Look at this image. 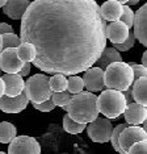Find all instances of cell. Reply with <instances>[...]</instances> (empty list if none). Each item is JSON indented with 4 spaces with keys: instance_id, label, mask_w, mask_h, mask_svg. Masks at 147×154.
<instances>
[{
    "instance_id": "6da1fadb",
    "label": "cell",
    "mask_w": 147,
    "mask_h": 154,
    "mask_svg": "<svg viewBox=\"0 0 147 154\" xmlns=\"http://www.w3.org/2000/svg\"><path fill=\"white\" fill-rule=\"evenodd\" d=\"M20 38L36 46L37 69L70 76L100 58L106 21L94 0H34L21 19Z\"/></svg>"
},
{
    "instance_id": "7a4b0ae2",
    "label": "cell",
    "mask_w": 147,
    "mask_h": 154,
    "mask_svg": "<svg viewBox=\"0 0 147 154\" xmlns=\"http://www.w3.org/2000/svg\"><path fill=\"white\" fill-rule=\"evenodd\" d=\"M64 109L72 120L80 124L94 121L100 113L97 107V96L89 91H82L80 94L72 95L71 101Z\"/></svg>"
},
{
    "instance_id": "3957f363",
    "label": "cell",
    "mask_w": 147,
    "mask_h": 154,
    "mask_svg": "<svg viewBox=\"0 0 147 154\" xmlns=\"http://www.w3.org/2000/svg\"><path fill=\"white\" fill-rule=\"evenodd\" d=\"M105 87L110 90L126 91L134 83V74L131 66L126 62H113L104 70Z\"/></svg>"
},
{
    "instance_id": "277c9868",
    "label": "cell",
    "mask_w": 147,
    "mask_h": 154,
    "mask_svg": "<svg viewBox=\"0 0 147 154\" xmlns=\"http://www.w3.org/2000/svg\"><path fill=\"white\" fill-rule=\"evenodd\" d=\"M97 107L106 119H117L125 113L128 101L122 91L108 88L97 96Z\"/></svg>"
},
{
    "instance_id": "5b68a950",
    "label": "cell",
    "mask_w": 147,
    "mask_h": 154,
    "mask_svg": "<svg viewBox=\"0 0 147 154\" xmlns=\"http://www.w3.org/2000/svg\"><path fill=\"white\" fill-rule=\"evenodd\" d=\"M50 78L45 74H34L25 82L24 92L32 103H42L51 99Z\"/></svg>"
},
{
    "instance_id": "8992f818",
    "label": "cell",
    "mask_w": 147,
    "mask_h": 154,
    "mask_svg": "<svg viewBox=\"0 0 147 154\" xmlns=\"http://www.w3.org/2000/svg\"><path fill=\"white\" fill-rule=\"evenodd\" d=\"M89 138L93 142H108L110 141L112 132H113V125L110 122V119L105 117H97L94 121L89 122L88 128H87Z\"/></svg>"
},
{
    "instance_id": "52a82bcc",
    "label": "cell",
    "mask_w": 147,
    "mask_h": 154,
    "mask_svg": "<svg viewBox=\"0 0 147 154\" xmlns=\"http://www.w3.org/2000/svg\"><path fill=\"white\" fill-rule=\"evenodd\" d=\"M8 154H41V146L34 137L16 136L9 142Z\"/></svg>"
},
{
    "instance_id": "ba28073f",
    "label": "cell",
    "mask_w": 147,
    "mask_h": 154,
    "mask_svg": "<svg viewBox=\"0 0 147 154\" xmlns=\"http://www.w3.org/2000/svg\"><path fill=\"white\" fill-rule=\"evenodd\" d=\"M24 62L17 55L16 48L3 49L0 53V69L5 74H17L22 69Z\"/></svg>"
},
{
    "instance_id": "9c48e42d",
    "label": "cell",
    "mask_w": 147,
    "mask_h": 154,
    "mask_svg": "<svg viewBox=\"0 0 147 154\" xmlns=\"http://www.w3.org/2000/svg\"><path fill=\"white\" fill-rule=\"evenodd\" d=\"M147 140V132L139 125H130L126 127L120 134V146L124 152L128 154L129 149L134 145L135 142Z\"/></svg>"
},
{
    "instance_id": "30bf717a",
    "label": "cell",
    "mask_w": 147,
    "mask_h": 154,
    "mask_svg": "<svg viewBox=\"0 0 147 154\" xmlns=\"http://www.w3.org/2000/svg\"><path fill=\"white\" fill-rule=\"evenodd\" d=\"M84 86L89 92H99L103 91L105 87V80H104V70L92 66L84 72Z\"/></svg>"
},
{
    "instance_id": "8fae6325",
    "label": "cell",
    "mask_w": 147,
    "mask_h": 154,
    "mask_svg": "<svg viewBox=\"0 0 147 154\" xmlns=\"http://www.w3.org/2000/svg\"><path fill=\"white\" fill-rule=\"evenodd\" d=\"M28 103H29V99L25 95V92L13 97L3 95L0 97V111L5 112V113H19L25 109Z\"/></svg>"
},
{
    "instance_id": "7c38bea8",
    "label": "cell",
    "mask_w": 147,
    "mask_h": 154,
    "mask_svg": "<svg viewBox=\"0 0 147 154\" xmlns=\"http://www.w3.org/2000/svg\"><path fill=\"white\" fill-rule=\"evenodd\" d=\"M133 28L135 38L147 48V3L135 12Z\"/></svg>"
},
{
    "instance_id": "4fadbf2b",
    "label": "cell",
    "mask_w": 147,
    "mask_h": 154,
    "mask_svg": "<svg viewBox=\"0 0 147 154\" xmlns=\"http://www.w3.org/2000/svg\"><path fill=\"white\" fill-rule=\"evenodd\" d=\"M124 115L125 122L128 125H141L147 119V107L133 101V103L128 104Z\"/></svg>"
},
{
    "instance_id": "5bb4252c",
    "label": "cell",
    "mask_w": 147,
    "mask_h": 154,
    "mask_svg": "<svg viewBox=\"0 0 147 154\" xmlns=\"http://www.w3.org/2000/svg\"><path fill=\"white\" fill-rule=\"evenodd\" d=\"M129 33L130 28L121 20L112 21L109 25H106V38L112 44H122L129 37Z\"/></svg>"
},
{
    "instance_id": "9a60e30c",
    "label": "cell",
    "mask_w": 147,
    "mask_h": 154,
    "mask_svg": "<svg viewBox=\"0 0 147 154\" xmlns=\"http://www.w3.org/2000/svg\"><path fill=\"white\" fill-rule=\"evenodd\" d=\"M5 85V95L7 96H17L24 92L25 80L22 79L19 72L17 74H4L2 76Z\"/></svg>"
},
{
    "instance_id": "2e32d148",
    "label": "cell",
    "mask_w": 147,
    "mask_h": 154,
    "mask_svg": "<svg viewBox=\"0 0 147 154\" xmlns=\"http://www.w3.org/2000/svg\"><path fill=\"white\" fill-rule=\"evenodd\" d=\"M29 5L30 0H7L3 12L12 20H21Z\"/></svg>"
},
{
    "instance_id": "e0dca14e",
    "label": "cell",
    "mask_w": 147,
    "mask_h": 154,
    "mask_svg": "<svg viewBox=\"0 0 147 154\" xmlns=\"http://www.w3.org/2000/svg\"><path fill=\"white\" fill-rule=\"evenodd\" d=\"M101 15H103L105 21H117L121 19L122 11H124V4L116 2V0H108L100 7Z\"/></svg>"
},
{
    "instance_id": "ac0fdd59",
    "label": "cell",
    "mask_w": 147,
    "mask_h": 154,
    "mask_svg": "<svg viewBox=\"0 0 147 154\" xmlns=\"http://www.w3.org/2000/svg\"><path fill=\"white\" fill-rule=\"evenodd\" d=\"M133 88V99L135 103L147 107V76H142L134 80L131 86Z\"/></svg>"
},
{
    "instance_id": "d6986e66",
    "label": "cell",
    "mask_w": 147,
    "mask_h": 154,
    "mask_svg": "<svg viewBox=\"0 0 147 154\" xmlns=\"http://www.w3.org/2000/svg\"><path fill=\"white\" fill-rule=\"evenodd\" d=\"M121 61H122V57H121L120 51H118L117 49H114V48H105L104 51L100 55V58L97 59L94 65H96L97 67L105 70L110 63H113V62H121Z\"/></svg>"
},
{
    "instance_id": "ffe728a7",
    "label": "cell",
    "mask_w": 147,
    "mask_h": 154,
    "mask_svg": "<svg viewBox=\"0 0 147 154\" xmlns=\"http://www.w3.org/2000/svg\"><path fill=\"white\" fill-rule=\"evenodd\" d=\"M17 55L21 61L25 63V62H34V59L37 57V49L33 44L30 42H21L19 46L16 48Z\"/></svg>"
},
{
    "instance_id": "44dd1931",
    "label": "cell",
    "mask_w": 147,
    "mask_h": 154,
    "mask_svg": "<svg viewBox=\"0 0 147 154\" xmlns=\"http://www.w3.org/2000/svg\"><path fill=\"white\" fill-rule=\"evenodd\" d=\"M16 127L9 121L0 122V143H9L16 137Z\"/></svg>"
},
{
    "instance_id": "7402d4cb",
    "label": "cell",
    "mask_w": 147,
    "mask_h": 154,
    "mask_svg": "<svg viewBox=\"0 0 147 154\" xmlns=\"http://www.w3.org/2000/svg\"><path fill=\"white\" fill-rule=\"evenodd\" d=\"M50 88L52 92H62V91H67L68 79L63 74H52L50 78Z\"/></svg>"
},
{
    "instance_id": "603a6c76",
    "label": "cell",
    "mask_w": 147,
    "mask_h": 154,
    "mask_svg": "<svg viewBox=\"0 0 147 154\" xmlns=\"http://www.w3.org/2000/svg\"><path fill=\"white\" fill-rule=\"evenodd\" d=\"M87 124H80V122H76L75 120H72L68 115L63 116V128L67 133H71V134H79L82 133L84 129H86Z\"/></svg>"
},
{
    "instance_id": "cb8c5ba5",
    "label": "cell",
    "mask_w": 147,
    "mask_h": 154,
    "mask_svg": "<svg viewBox=\"0 0 147 154\" xmlns=\"http://www.w3.org/2000/svg\"><path fill=\"white\" fill-rule=\"evenodd\" d=\"M68 79V86H67V91L71 95H76V94H80L84 90V79L80 78L78 75H70Z\"/></svg>"
},
{
    "instance_id": "d4e9b609",
    "label": "cell",
    "mask_w": 147,
    "mask_h": 154,
    "mask_svg": "<svg viewBox=\"0 0 147 154\" xmlns=\"http://www.w3.org/2000/svg\"><path fill=\"white\" fill-rule=\"evenodd\" d=\"M126 127H128V124L124 122V124H120V125H117L116 128H113V132H112V137H110L112 146H113V149L116 150V152L120 153V154H126L120 146V134Z\"/></svg>"
},
{
    "instance_id": "484cf974",
    "label": "cell",
    "mask_w": 147,
    "mask_h": 154,
    "mask_svg": "<svg viewBox=\"0 0 147 154\" xmlns=\"http://www.w3.org/2000/svg\"><path fill=\"white\" fill-rule=\"evenodd\" d=\"M72 95L68 91H62V92H52L51 94V100L54 101L55 106L61 107V108H66L68 106V103L71 101Z\"/></svg>"
},
{
    "instance_id": "4316f807",
    "label": "cell",
    "mask_w": 147,
    "mask_h": 154,
    "mask_svg": "<svg viewBox=\"0 0 147 154\" xmlns=\"http://www.w3.org/2000/svg\"><path fill=\"white\" fill-rule=\"evenodd\" d=\"M3 49H8V48H17L21 44V38L20 36H17L13 33H5L3 34Z\"/></svg>"
},
{
    "instance_id": "83f0119b",
    "label": "cell",
    "mask_w": 147,
    "mask_h": 154,
    "mask_svg": "<svg viewBox=\"0 0 147 154\" xmlns=\"http://www.w3.org/2000/svg\"><path fill=\"white\" fill-rule=\"evenodd\" d=\"M135 40H136V38H135L134 32H130V33H129V37L126 38L122 44H113L114 49H117L118 51H128V50H130V49L134 46Z\"/></svg>"
},
{
    "instance_id": "f1b7e54d",
    "label": "cell",
    "mask_w": 147,
    "mask_h": 154,
    "mask_svg": "<svg viewBox=\"0 0 147 154\" xmlns=\"http://www.w3.org/2000/svg\"><path fill=\"white\" fill-rule=\"evenodd\" d=\"M134 16L135 13L131 11V8L129 5L124 4V11H122V16H121V21L125 23L129 28H133V24H134Z\"/></svg>"
},
{
    "instance_id": "f546056e",
    "label": "cell",
    "mask_w": 147,
    "mask_h": 154,
    "mask_svg": "<svg viewBox=\"0 0 147 154\" xmlns=\"http://www.w3.org/2000/svg\"><path fill=\"white\" fill-rule=\"evenodd\" d=\"M128 154H147V140H142V141L135 142L129 149Z\"/></svg>"
},
{
    "instance_id": "4dcf8cb0",
    "label": "cell",
    "mask_w": 147,
    "mask_h": 154,
    "mask_svg": "<svg viewBox=\"0 0 147 154\" xmlns=\"http://www.w3.org/2000/svg\"><path fill=\"white\" fill-rule=\"evenodd\" d=\"M133 69V74H134V80L138 79V78H142V76H147V67L143 65H138V63H129Z\"/></svg>"
},
{
    "instance_id": "1f68e13d",
    "label": "cell",
    "mask_w": 147,
    "mask_h": 154,
    "mask_svg": "<svg viewBox=\"0 0 147 154\" xmlns=\"http://www.w3.org/2000/svg\"><path fill=\"white\" fill-rule=\"evenodd\" d=\"M33 107L38 111H41V112H51L52 109H54L55 104L51 99H49L46 101H42V103H33Z\"/></svg>"
},
{
    "instance_id": "d6a6232c",
    "label": "cell",
    "mask_w": 147,
    "mask_h": 154,
    "mask_svg": "<svg viewBox=\"0 0 147 154\" xmlns=\"http://www.w3.org/2000/svg\"><path fill=\"white\" fill-rule=\"evenodd\" d=\"M5 33H13V28L7 23H0V34H5Z\"/></svg>"
},
{
    "instance_id": "836d02e7",
    "label": "cell",
    "mask_w": 147,
    "mask_h": 154,
    "mask_svg": "<svg viewBox=\"0 0 147 154\" xmlns=\"http://www.w3.org/2000/svg\"><path fill=\"white\" fill-rule=\"evenodd\" d=\"M30 67H32L30 62H25V63H24V66H22V69L20 70L19 74H20L21 76H22V78H24V76H26V75L30 72Z\"/></svg>"
},
{
    "instance_id": "e575fe53",
    "label": "cell",
    "mask_w": 147,
    "mask_h": 154,
    "mask_svg": "<svg viewBox=\"0 0 147 154\" xmlns=\"http://www.w3.org/2000/svg\"><path fill=\"white\" fill-rule=\"evenodd\" d=\"M124 95L126 97V101H128V104H130L134 101V99H133V88L131 87H129L126 91H124Z\"/></svg>"
},
{
    "instance_id": "d590c367",
    "label": "cell",
    "mask_w": 147,
    "mask_h": 154,
    "mask_svg": "<svg viewBox=\"0 0 147 154\" xmlns=\"http://www.w3.org/2000/svg\"><path fill=\"white\" fill-rule=\"evenodd\" d=\"M3 95H5V85H4L3 78L0 76V97H2Z\"/></svg>"
},
{
    "instance_id": "8d00e7d4",
    "label": "cell",
    "mask_w": 147,
    "mask_h": 154,
    "mask_svg": "<svg viewBox=\"0 0 147 154\" xmlns=\"http://www.w3.org/2000/svg\"><path fill=\"white\" fill-rule=\"evenodd\" d=\"M142 65L147 67V50H146L145 53H143V55H142Z\"/></svg>"
},
{
    "instance_id": "74e56055",
    "label": "cell",
    "mask_w": 147,
    "mask_h": 154,
    "mask_svg": "<svg viewBox=\"0 0 147 154\" xmlns=\"http://www.w3.org/2000/svg\"><path fill=\"white\" fill-rule=\"evenodd\" d=\"M138 3H139V0H129L128 5H135V4H138Z\"/></svg>"
},
{
    "instance_id": "f35d334b",
    "label": "cell",
    "mask_w": 147,
    "mask_h": 154,
    "mask_svg": "<svg viewBox=\"0 0 147 154\" xmlns=\"http://www.w3.org/2000/svg\"><path fill=\"white\" fill-rule=\"evenodd\" d=\"M3 51V37H2V34H0V53Z\"/></svg>"
},
{
    "instance_id": "ab89813d",
    "label": "cell",
    "mask_w": 147,
    "mask_h": 154,
    "mask_svg": "<svg viewBox=\"0 0 147 154\" xmlns=\"http://www.w3.org/2000/svg\"><path fill=\"white\" fill-rule=\"evenodd\" d=\"M7 4V0H0V8H3Z\"/></svg>"
},
{
    "instance_id": "60d3db41",
    "label": "cell",
    "mask_w": 147,
    "mask_h": 154,
    "mask_svg": "<svg viewBox=\"0 0 147 154\" xmlns=\"http://www.w3.org/2000/svg\"><path fill=\"white\" fill-rule=\"evenodd\" d=\"M116 2L121 3V4H128V2H129V0H116Z\"/></svg>"
},
{
    "instance_id": "b9f144b4",
    "label": "cell",
    "mask_w": 147,
    "mask_h": 154,
    "mask_svg": "<svg viewBox=\"0 0 147 154\" xmlns=\"http://www.w3.org/2000/svg\"><path fill=\"white\" fill-rule=\"evenodd\" d=\"M143 129H145V131L147 132V119H146V121L143 122Z\"/></svg>"
},
{
    "instance_id": "7bdbcfd3",
    "label": "cell",
    "mask_w": 147,
    "mask_h": 154,
    "mask_svg": "<svg viewBox=\"0 0 147 154\" xmlns=\"http://www.w3.org/2000/svg\"><path fill=\"white\" fill-rule=\"evenodd\" d=\"M0 154H5V153L4 152H0Z\"/></svg>"
},
{
    "instance_id": "ee69618b",
    "label": "cell",
    "mask_w": 147,
    "mask_h": 154,
    "mask_svg": "<svg viewBox=\"0 0 147 154\" xmlns=\"http://www.w3.org/2000/svg\"><path fill=\"white\" fill-rule=\"evenodd\" d=\"M0 74H2V69H0Z\"/></svg>"
}]
</instances>
